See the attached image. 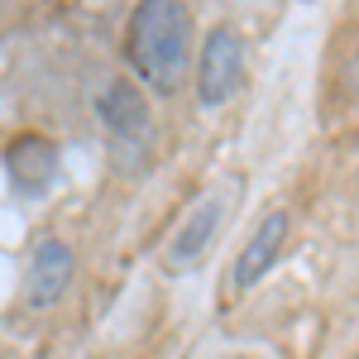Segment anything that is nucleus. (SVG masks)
I'll return each mask as SVG.
<instances>
[{"label":"nucleus","mask_w":359,"mask_h":359,"mask_svg":"<svg viewBox=\"0 0 359 359\" xmlns=\"http://www.w3.org/2000/svg\"><path fill=\"white\" fill-rule=\"evenodd\" d=\"M125 53L144 82L158 96H172L187 77L192 53V15L182 0H139L130 29H125Z\"/></svg>","instance_id":"obj_1"},{"label":"nucleus","mask_w":359,"mask_h":359,"mask_svg":"<svg viewBox=\"0 0 359 359\" xmlns=\"http://www.w3.org/2000/svg\"><path fill=\"white\" fill-rule=\"evenodd\" d=\"M245 82V43L230 25H216L201 43V62H196V101L211 111L225 106Z\"/></svg>","instance_id":"obj_2"},{"label":"nucleus","mask_w":359,"mask_h":359,"mask_svg":"<svg viewBox=\"0 0 359 359\" xmlns=\"http://www.w3.org/2000/svg\"><path fill=\"white\" fill-rule=\"evenodd\" d=\"M5 177L20 201H39L57 177V144L43 135H15L5 149Z\"/></svg>","instance_id":"obj_3"},{"label":"nucleus","mask_w":359,"mask_h":359,"mask_svg":"<svg viewBox=\"0 0 359 359\" xmlns=\"http://www.w3.org/2000/svg\"><path fill=\"white\" fill-rule=\"evenodd\" d=\"M72 287V249L62 240H39L25 264V302L34 311H48Z\"/></svg>","instance_id":"obj_4"},{"label":"nucleus","mask_w":359,"mask_h":359,"mask_svg":"<svg viewBox=\"0 0 359 359\" xmlns=\"http://www.w3.org/2000/svg\"><path fill=\"white\" fill-rule=\"evenodd\" d=\"M287 230H292V216H287L283 206L269 211L264 221L254 225V235L245 240L240 259H235V269H230V292H249L259 278L273 269L278 254H283V245H287Z\"/></svg>","instance_id":"obj_5"},{"label":"nucleus","mask_w":359,"mask_h":359,"mask_svg":"<svg viewBox=\"0 0 359 359\" xmlns=\"http://www.w3.org/2000/svg\"><path fill=\"white\" fill-rule=\"evenodd\" d=\"M96 115L106 120V130H111L120 144H144V139H149V106H144V96L135 91V82H125V77L101 91Z\"/></svg>","instance_id":"obj_6"},{"label":"nucleus","mask_w":359,"mask_h":359,"mask_svg":"<svg viewBox=\"0 0 359 359\" xmlns=\"http://www.w3.org/2000/svg\"><path fill=\"white\" fill-rule=\"evenodd\" d=\"M221 196H206V201H196L192 211H187V221L172 230V240H168V264H177V269H187L196 264L211 240H216V230H221Z\"/></svg>","instance_id":"obj_7"},{"label":"nucleus","mask_w":359,"mask_h":359,"mask_svg":"<svg viewBox=\"0 0 359 359\" xmlns=\"http://www.w3.org/2000/svg\"><path fill=\"white\" fill-rule=\"evenodd\" d=\"M335 91H340V101L359 106V39H350V43L340 48V67H335Z\"/></svg>","instance_id":"obj_8"},{"label":"nucleus","mask_w":359,"mask_h":359,"mask_svg":"<svg viewBox=\"0 0 359 359\" xmlns=\"http://www.w3.org/2000/svg\"><path fill=\"white\" fill-rule=\"evenodd\" d=\"M355 359H359V355H355Z\"/></svg>","instance_id":"obj_9"}]
</instances>
